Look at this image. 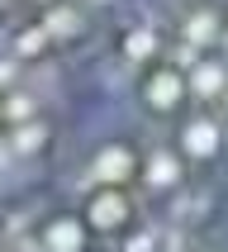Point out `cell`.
<instances>
[{
  "instance_id": "obj_1",
  "label": "cell",
  "mask_w": 228,
  "mask_h": 252,
  "mask_svg": "<svg viewBox=\"0 0 228 252\" xmlns=\"http://www.w3.org/2000/svg\"><path fill=\"white\" fill-rule=\"evenodd\" d=\"M133 95H138L142 114H176V110H185V100H190V91H185V71L162 53L157 62L138 67Z\"/></svg>"
},
{
  "instance_id": "obj_2",
  "label": "cell",
  "mask_w": 228,
  "mask_h": 252,
  "mask_svg": "<svg viewBox=\"0 0 228 252\" xmlns=\"http://www.w3.org/2000/svg\"><path fill=\"white\" fill-rule=\"evenodd\" d=\"M224 86H228V57H219V53H204L195 67L185 71V91L200 105H219Z\"/></svg>"
},
{
  "instance_id": "obj_3",
  "label": "cell",
  "mask_w": 228,
  "mask_h": 252,
  "mask_svg": "<svg viewBox=\"0 0 228 252\" xmlns=\"http://www.w3.org/2000/svg\"><path fill=\"white\" fill-rule=\"evenodd\" d=\"M167 53V38L157 33V24H128L119 33V62H133V67H147Z\"/></svg>"
},
{
  "instance_id": "obj_4",
  "label": "cell",
  "mask_w": 228,
  "mask_h": 252,
  "mask_svg": "<svg viewBox=\"0 0 228 252\" xmlns=\"http://www.w3.org/2000/svg\"><path fill=\"white\" fill-rule=\"evenodd\" d=\"M176 38L195 43V48L224 43V19H219V10H209V5H190V10L176 19Z\"/></svg>"
},
{
  "instance_id": "obj_5",
  "label": "cell",
  "mask_w": 228,
  "mask_h": 252,
  "mask_svg": "<svg viewBox=\"0 0 228 252\" xmlns=\"http://www.w3.org/2000/svg\"><path fill=\"white\" fill-rule=\"evenodd\" d=\"M48 48H53V33L43 29V19L14 24V33H10V53L19 57V62H43V57H48Z\"/></svg>"
},
{
  "instance_id": "obj_6",
  "label": "cell",
  "mask_w": 228,
  "mask_h": 252,
  "mask_svg": "<svg viewBox=\"0 0 228 252\" xmlns=\"http://www.w3.org/2000/svg\"><path fill=\"white\" fill-rule=\"evenodd\" d=\"M38 19H43V29H48L53 38H76V33L86 29V14H81L76 0H53V5H43Z\"/></svg>"
},
{
  "instance_id": "obj_7",
  "label": "cell",
  "mask_w": 228,
  "mask_h": 252,
  "mask_svg": "<svg viewBox=\"0 0 228 252\" xmlns=\"http://www.w3.org/2000/svg\"><path fill=\"white\" fill-rule=\"evenodd\" d=\"M38 5H53V0H38Z\"/></svg>"
},
{
  "instance_id": "obj_8",
  "label": "cell",
  "mask_w": 228,
  "mask_h": 252,
  "mask_svg": "<svg viewBox=\"0 0 228 252\" xmlns=\"http://www.w3.org/2000/svg\"><path fill=\"white\" fill-rule=\"evenodd\" d=\"M100 5H105V0H100Z\"/></svg>"
}]
</instances>
